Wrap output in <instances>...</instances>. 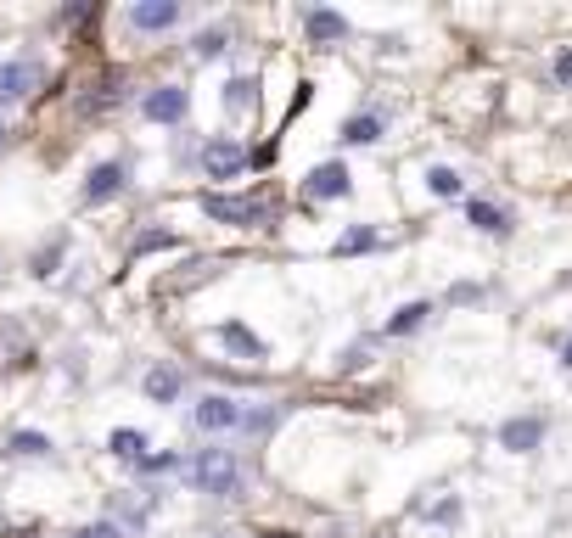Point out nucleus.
<instances>
[{
  "label": "nucleus",
  "mask_w": 572,
  "mask_h": 538,
  "mask_svg": "<svg viewBox=\"0 0 572 538\" xmlns=\"http://www.w3.org/2000/svg\"><path fill=\"white\" fill-rule=\"evenodd\" d=\"M186 477H191V488L208 494V499H242V488H247V471L230 449H197Z\"/></svg>",
  "instance_id": "nucleus-1"
},
{
  "label": "nucleus",
  "mask_w": 572,
  "mask_h": 538,
  "mask_svg": "<svg viewBox=\"0 0 572 538\" xmlns=\"http://www.w3.org/2000/svg\"><path fill=\"white\" fill-rule=\"evenodd\" d=\"M202 213H208L214 225L253 230V225H270L275 202L270 197H225V191H202Z\"/></svg>",
  "instance_id": "nucleus-2"
},
{
  "label": "nucleus",
  "mask_w": 572,
  "mask_h": 538,
  "mask_svg": "<svg viewBox=\"0 0 572 538\" xmlns=\"http://www.w3.org/2000/svg\"><path fill=\"white\" fill-rule=\"evenodd\" d=\"M242 421H247V404H236V398H225V393L197 398V410H191V426H197V432H236Z\"/></svg>",
  "instance_id": "nucleus-3"
},
{
  "label": "nucleus",
  "mask_w": 572,
  "mask_h": 538,
  "mask_svg": "<svg viewBox=\"0 0 572 538\" xmlns=\"http://www.w3.org/2000/svg\"><path fill=\"white\" fill-rule=\"evenodd\" d=\"M247 163H253V157L230 141V135H214V141L202 146V169H208V180H236Z\"/></svg>",
  "instance_id": "nucleus-4"
},
{
  "label": "nucleus",
  "mask_w": 572,
  "mask_h": 538,
  "mask_svg": "<svg viewBox=\"0 0 572 538\" xmlns=\"http://www.w3.org/2000/svg\"><path fill=\"white\" fill-rule=\"evenodd\" d=\"M354 191V174H348V163H320V169H309V180H303V197L315 202H337Z\"/></svg>",
  "instance_id": "nucleus-5"
},
{
  "label": "nucleus",
  "mask_w": 572,
  "mask_h": 538,
  "mask_svg": "<svg viewBox=\"0 0 572 538\" xmlns=\"http://www.w3.org/2000/svg\"><path fill=\"white\" fill-rule=\"evenodd\" d=\"M180 23V0H135L129 6V29L141 34H169Z\"/></svg>",
  "instance_id": "nucleus-6"
},
{
  "label": "nucleus",
  "mask_w": 572,
  "mask_h": 538,
  "mask_svg": "<svg viewBox=\"0 0 572 538\" xmlns=\"http://www.w3.org/2000/svg\"><path fill=\"white\" fill-rule=\"evenodd\" d=\"M141 113L152 118V124H180V118L191 113V96L180 85H158V90H146Z\"/></svg>",
  "instance_id": "nucleus-7"
},
{
  "label": "nucleus",
  "mask_w": 572,
  "mask_h": 538,
  "mask_svg": "<svg viewBox=\"0 0 572 538\" xmlns=\"http://www.w3.org/2000/svg\"><path fill=\"white\" fill-rule=\"evenodd\" d=\"M34 85H40V68H34V62H0V107L23 101Z\"/></svg>",
  "instance_id": "nucleus-8"
},
{
  "label": "nucleus",
  "mask_w": 572,
  "mask_h": 538,
  "mask_svg": "<svg viewBox=\"0 0 572 538\" xmlns=\"http://www.w3.org/2000/svg\"><path fill=\"white\" fill-rule=\"evenodd\" d=\"M124 185H129L124 163H96V169H90V180H85V202H107V197H118Z\"/></svg>",
  "instance_id": "nucleus-9"
},
{
  "label": "nucleus",
  "mask_w": 572,
  "mask_h": 538,
  "mask_svg": "<svg viewBox=\"0 0 572 538\" xmlns=\"http://www.w3.org/2000/svg\"><path fill=\"white\" fill-rule=\"evenodd\" d=\"M146 398H152V404H174V398L186 393V376H180V370L174 365H158V370H146Z\"/></svg>",
  "instance_id": "nucleus-10"
},
{
  "label": "nucleus",
  "mask_w": 572,
  "mask_h": 538,
  "mask_svg": "<svg viewBox=\"0 0 572 538\" xmlns=\"http://www.w3.org/2000/svg\"><path fill=\"white\" fill-rule=\"evenodd\" d=\"M539 438H544V421H505L500 426V449H511V454H528V449H539Z\"/></svg>",
  "instance_id": "nucleus-11"
},
{
  "label": "nucleus",
  "mask_w": 572,
  "mask_h": 538,
  "mask_svg": "<svg viewBox=\"0 0 572 538\" xmlns=\"http://www.w3.org/2000/svg\"><path fill=\"white\" fill-rule=\"evenodd\" d=\"M303 29H309V40H315V45H331V40H348V17L343 12H320V6H315V12L303 17Z\"/></svg>",
  "instance_id": "nucleus-12"
},
{
  "label": "nucleus",
  "mask_w": 572,
  "mask_h": 538,
  "mask_svg": "<svg viewBox=\"0 0 572 538\" xmlns=\"http://www.w3.org/2000/svg\"><path fill=\"white\" fill-rule=\"evenodd\" d=\"M219 342H225V348H236L242 359H264V354H270V348H264V337H253L242 320H225V326H219Z\"/></svg>",
  "instance_id": "nucleus-13"
},
{
  "label": "nucleus",
  "mask_w": 572,
  "mask_h": 538,
  "mask_svg": "<svg viewBox=\"0 0 572 538\" xmlns=\"http://www.w3.org/2000/svg\"><path fill=\"white\" fill-rule=\"evenodd\" d=\"M466 219H472L483 236H511V213L494 208V202H466Z\"/></svg>",
  "instance_id": "nucleus-14"
},
{
  "label": "nucleus",
  "mask_w": 572,
  "mask_h": 538,
  "mask_svg": "<svg viewBox=\"0 0 572 538\" xmlns=\"http://www.w3.org/2000/svg\"><path fill=\"white\" fill-rule=\"evenodd\" d=\"M107 454H113V460H129V466H141V460H146V432L118 426L113 438H107Z\"/></svg>",
  "instance_id": "nucleus-15"
},
{
  "label": "nucleus",
  "mask_w": 572,
  "mask_h": 538,
  "mask_svg": "<svg viewBox=\"0 0 572 538\" xmlns=\"http://www.w3.org/2000/svg\"><path fill=\"white\" fill-rule=\"evenodd\" d=\"M427 320H432V303L415 298V303H404V309L393 314V320H387V337H410V331H421Z\"/></svg>",
  "instance_id": "nucleus-16"
},
{
  "label": "nucleus",
  "mask_w": 572,
  "mask_h": 538,
  "mask_svg": "<svg viewBox=\"0 0 572 538\" xmlns=\"http://www.w3.org/2000/svg\"><path fill=\"white\" fill-rule=\"evenodd\" d=\"M6 454H17V460H45V454H51V438H45V432H12V438H6Z\"/></svg>",
  "instance_id": "nucleus-17"
},
{
  "label": "nucleus",
  "mask_w": 572,
  "mask_h": 538,
  "mask_svg": "<svg viewBox=\"0 0 572 538\" xmlns=\"http://www.w3.org/2000/svg\"><path fill=\"white\" fill-rule=\"evenodd\" d=\"M343 141H348V146H371V141H382V118H376V113L348 118V124H343Z\"/></svg>",
  "instance_id": "nucleus-18"
},
{
  "label": "nucleus",
  "mask_w": 572,
  "mask_h": 538,
  "mask_svg": "<svg viewBox=\"0 0 572 538\" xmlns=\"http://www.w3.org/2000/svg\"><path fill=\"white\" fill-rule=\"evenodd\" d=\"M225 107H230V113H247V107H258V79L236 73V79L225 85Z\"/></svg>",
  "instance_id": "nucleus-19"
},
{
  "label": "nucleus",
  "mask_w": 572,
  "mask_h": 538,
  "mask_svg": "<svg viewBox=\"0 0 572 538\" xmlns=\"http://www.w3.org/2000/svg\"><path fill=\"white\" fill-rule=\"evenodd\" d=\"M427 191H432V197H460V191H466V180H460L449 163H432V169H427Z\"/></svg>",
  "instance_id": "nucleus-20"
},
{
  "label": "nucleus",
  "mask_w": 572,
  "mask_h": 538,
  "mask_svg": "<svg viewBox=\"0 0 572 538\" xmlns=\"http://www.w3.org/2000/svg\"><path fill=\"white\" fill-rule=\"evenodd\" d=\"M376 247V230L371 225H354L343 241H337V258H354V253H371Z\"/></svg>",
  "instance_id": "nucleus-21"
},
{
  "label": "nucleus",
  "mask_w": 572,
  "mask_h": 538,
  "mask_svg": "<svg viewBox=\"0 0 572 538\" xmlns=\"http://www.w3.org/2000/svg\"><path fill=\"white\" fill-rule=\"evenodd\" d=\"M191 51H197L202 62H208V57H219V51H225V29H202L197 40H191Z\"/></svg>",
  "instance_id": "nucleus-22"
},
{
  "label": "nucleus",
  "mask_w": 572,
  "mask_h": 538,
  "mask_svg": "<svg viewBox=\"0 0 572 538\" xmlns=\"http://www.w3.org/2000/svg\"><path fill=\"white\" fill-rule=\"evenodd\" d=\"M163 247H174V236H169V230H146V236L135 241V258H141V253H163Z\"/></svg>",
  "instance_id": "nucleus-23"
},
{
  "label": "nucleus",
  "mask_w": 572,
  "mask_h": 538,
  "mask_svg": "<svg viewBox=\"0 0 572 538\" xmlns=\"http://www.w3.org/2000/svg\"><path fill=\"white\" fill-rule=\"evenodd\" d=\"M57 258H62V241H51V247L34 258V275H40V281H51V275H57Z\"/></svg>",
  "instance_id": "nucleus-24"
},
{
  "label": "nucleus",
  "mask_w": 572,
  "mask_h": 538,
  "mask_svg": "<svg viewBox=\"0 0 572 538\" xmlns=\"http://www.w3.org/2000/svg\"><path fill=\"white\" fill-rule=\"evenodd\" d=\"M68 538H124V527L118 522H90V527H73Z\"/></svg>",
  "instance_id": "nucleus-25"
},
{
  "label": "nucleus",
  "mask_w": 572,
  "mask_h": 538,
  "mask_svg": "<svg viewBox=\"0 0 572 538\" xmlns=\"http://www.w3.org/2000/svg\"><path fill=\"white\" fill-rule=\"evenodd\" d=\"M550 73H556V85H561V90H572V51H556Z\"/></svg>",
  "instance_id": "nucleus-26"
},
{
  "label": "nucleus",
  "mask_w": 572,
  "mask_h": 538,
  "mask_svg": "<svg viewBox=\"0 0 572 538\" xmlns=\"http://www.w3.org/2000/svg\"><path fill=\"white\" fill-rule=\"evenodd\" d=\"M174 466H180V454H169V449H163V454H146V460H141V471H174Z\"/></svg>",
  "instance_id": "nucleus-27"
},
{
  "label": "nucleus",
  "mask_w": 572,
  "mask_h": 538,
  "mask_svg": "<svg viewBox=\"0 0 572 538\" xmlns=\"http://www.w3.org/2000/svg\"><path fill=\"white\" fill-rule=\"evenodd\" d=\"M365 359H371V348H365V342H354V348H348V354H343V370H359V365H365Z\"/></svg>",
  "instance_id": "nucleus-28"
},
{
  "label": "nucleus",
  "mask_w": 572,
  "mask_h": 538,
  "mask_svg": "<svg viewBox=\"0 0 572 538\" xmlns=\"http://www.w3.org/2000/svg\"><path fill=\"white\" fill-rule=\"evenodd\" d=\"M432 516H438V522H460V499H444V505L432 510Z\"/></svg>",
  "instance_id": "nucleus-29"
},
{
  "label": "nucleus",
  "mask_w": 572,
  "mask_h": 538,
  "mask_svg": "<svg viewBox=\"0 0 572 538\" xmlns=\"http://www.w3.org/2000/svg\"><path fill=\"white\" fill-rule=\"evenodd\" d=\"M561 365H567V370H572V342H567V348H561Z\"/></svg>",
  "instance_id": "nucleus-30"
},
{
  "label": "nucleus",
  "mask_w": 572,
  "mask_h": 538,
  "mask_svg": "<svg viewBox=\"0 0 572 538\" xmlns=\"http://www.w3.org/2000/svg\"><path fill=\"white\" fill-rule=\"evenodd\" d=\"M6 141H12V129H6V124H0V146H6Z\"/></svg>",
  "instance_id": "nucleus-31"
}]
</instances>
